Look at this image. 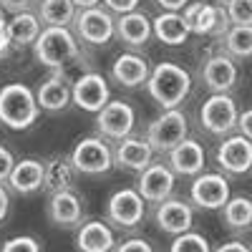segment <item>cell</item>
<instances>
[{"label":"cell","mask_w":252,"mask_h":252,"mask_svg":"<svg viewBox=\"0 0 252 252\" xmlns=\"http://www.w3.org/2000/svg\"><path fill=\"white\" fill-rule=\"evenodd\" d=\"M38 98L26 83H8L0 89V124L13 131H23L38 121Z\"/></svg>","instance_id":"cell-1"},{"label":"cell","mask_w":252,"mask_h":252,"mask_svg":"<svg viewBox=\"0 0 252 252\" xmlns=\"http://www.w3.org/2000/svg\"><path fill=\"white\" fill-rule=\"evenodd\" d=\"M146 89H149L152 98L159 106H164V111L179 109V103L187 98L189 89H192V78H189V73L182 66L164 61L159 66H154V71L149 73Z\"/></svg>","instance_id":"cell-2"},{"label":"cell","mask_w":252,"mask_h":252,"mask_svg":"<svg viewBox=\"0 0 252 252\" xmlns=\"http://www.w3.org/2000/svg\"><path fill=\"white\" fill-rule=\"evenodd\" d=\"M33 53L40 66L61 71L78 56V43L68 28H43L33 43Z\"/></svg>","instance_id":"cell-3"},{"label":"cell","mask_w":252,"mask_h":252,"mask_svg":"<svg viewBox=\"0 0 252 252\" xmlns=\"http://www.w3.org/2000/svg\"><path fill=\"white\" fill-rule=\"evenodd\" d=\"M184 139H187V116L179 109H166L146 129V141L157 152H172Z\"/></svg>","instance_id":"cell-4"},{"label":"cell","mask_w":252,"mask_h":252,"mask_svg":"<svg viewBox=\"0 0 252 252\" xmlns=\"http://www.w3.org/2000/svg\"><path fill=\"white\" fill-rule=\"evenodd\" d=\"M237 103L229 98L227 94H215V96H209L204 103H202V109H199V121L202 126L209 131V134H215V136H227V134H232L237 129Z\"/></svg>","instance_id":"cell-5"},{"label":"cell","mask_w":252,"mask_h":252,"mask_svg":"<svg viewBox=\"0 0 252 252\" xmlns=\"http://www.w3.org/2000/svg\"><path fill=\"white\" fill-rule=\"evenodd\" d=\"M73 28H76V35L89 46H106L116 33L114 18L109 15L106 8H98V5L78 10L76 20H73Z\"/></svg>","instance_id":"cell-6"},{"label":"cell","mask_w":252,"mask_h":252,"mask_svg":"<svg viewBox=\"0 0 252 252\" xmlns=\"http://www.w3.org/2000/svg\"><path fill=\"white\" fill-rule=\"evenodd\" d=\"M71 161L76 166V172H83V174H103V172L111 169L114 154H111V146L103 141V139L86 136V139H81L73 146Z\"/></svg>","instance_id":"cell-7"},{"label":"cell","mask_w":252,"mask_h":252,"mask_svg":"<svg viewBox=\"0 0 252 252\" xmlns=\"http://www.w3.org/2000/svg\"><path fill=\"white\" fill-rule=\"evenodd\" d=\"M134 124H136V114L126 101H109L106 106L96 114L98 131L103 136H109V139H116V141L129 136Z\"/></svg>","instance_id":"cell-8"},{"label":"cell","mask_w":252,"mask_h":252,"mask_svg":"<svg viewBox=\"0 0 252 252\" xmlns=\"http://www.w3.org/2000/svg\"><path fill=\"white\" fill-rule=\"evenodd\" d=\"M109 220L124 229H134L144 220V197L136 189H119L109 197Z\"/></svg>","instance_id":"cell-9"},{"label":"cell","mask_w":252,"mask_h":252,"mask_svg":"<svg viewBox=\"0 0 252 252\" xmlns=\"http://www.w3.org/2000/svg\"><path fill=\"white\" fill-rule=\"evenodd\" d=\"M71 89H73V103L78 109L91 111V114H98L111 101L106 78H103L101 73H83V76H78Z\"/></svg>","instance_id":"cell-10"},{"label":"cell","mask_w":252,"mask_h":252,"mask_svg":"<svg viewBox=\"0 0 252 252\" xmlns=\"http://www.w3.org/2000/svg\"><path fill=\"white\" fill-rule=\"evenodd\" d=\"M136 192L144 197V202L161 204L164 199H169L174 192V172L166 164H149L139 177V189Z\"/></svg>","instance_id":"cell-11"},{"label":"cell","mask_w":252,"mask_h":252,"mask_svg":"<svg viewBox=\"0 0 252 252\" xmlns=\"http://www.w3.org/2000/svg\"><path fill=\"white\" fill-rule=\"evenodd\" d=\"M217 164L229 174H245L252 169V141L245 136H227L217 149Z\"/></svg>","instance_id":"cell-12"},{"label":"cell","mask_w":252,"mask_h":252,"mask_svg":"<svg viewBox=\"0 0 252 252\" xmlns=\"http://www.w3.org/2000/svg\"><path fill=\"white\" fill-rule=\"evenodd\" d=\"M229 199V184L222 174H199L192 184V202L202 209H220Z\"/></svg>","instance_id":"cell-13"},{"label":"cell","mask_w":252,"mask_h":252,"mask_svg":"<svg viewBox=\"0 0 252 252\" xmlns=\"http://www.w3.org/2000/svg\"><path fill=\"white\" fill-rule=\"evenodd\" d=\"M35 98H38L40 109L61 111V109H66L68 103L73 101V89H71V83L66 81V76H63V71H53V76H48L38 86Z\"/></svg>","instance_id":"cell-14"},{"label":"cell","mask_w":252,"mask_h":252,"mask_svg":"<svg viewBox=\"0 0 252 252\" xmlns=\"http://www.w3.org/2000/svg\"><path fill=\"white\" fill-rule=\"evenodd\" d=\"M169 169L182 177H197L204 169V149L194 139H184L169 152Z\"/></svg>","instance_id":"cell-15"},{"label":"cell","mask_w":252,"mask_h":252,"mask_svg":"<svg viewBox=\"0 0 252 252\" xmlns=\"http://www.w3.org/2000/svg\"><path fill=\"white\" fill-rule=\"evenodd\" d=\"M152 157H154V149L149 146V141L131 139V136L121 139L114 152V161L121 169H129V172H144L152 164Z\"/></svg>","instance_id":"cell-16"},{"label":"cell","mask_w":252,"mask_h":252,"mask_svg":"<svg viewBox=\"0 0 252 252\" xmlns=\"http://www.w3.org/2000/svg\"><path fill=\"white\" fill-rule=\"evenodd\" d=\"M192 207L179 202V199H164L157 209V224L159 229H164V232L169 235H184L192 229Z\"/></svg>","instance_id":"cell-17"},{"label":"cell","mask_w":252,"mask_h":252,"mask_svg":"<svg viewBox=\"0 0 252 252\" xmlns=\"http://www.w3.org/2000/svg\"><path fill=\"white\" fill-rule=\"evenodd\" d=\"M46 182V164L38 159H20L13 166V174L8 184L15 189L18 194H33L38 192Z\"/></svg>","instance_id":"cell-18"},{"label":"cell","mask_w":252,"mask_h":252,"mask_svg":"<svg viewBox=\"0 0 252 252\" xmlns=\"http://www.w3.org/2000/svg\"><path fill=\"white\" fill-rule=\"evenodd\" d=\"M149 73H152L149 63L136 53H121L111 66L114 81H119L126 89H136V86H141V83H146L149 81Z\"/></svg>","instance_id":"cell-19"},{"label":"cell","mask_w":252,"mask_h":252,"mask_svg":"<svg viewBox=\"0 0 252 252\" xmlns=\"http://www.w3.org/2000/svg\"><path fill=\"white\" fill-rule=\"evenodd\" d=\"M204 83L209 91L215 94H227L237 83V66L227 56H215L204 63Z\"/></svg>","instance_id":"cell-20"},{"label":"cell","mask_w":252,"mask_h":252,"mask_svg":"<svg viewBox=\"0 0 252 252\" xmlns=\"http://www.w3.org/2000/svg\"><path fill=\"white\" fill-rule=\"evenodd\" d=\"M114 26H116V35L124 40L126 46H144L146 40L152 38L154 28H152V20L146 18L144 13H126V15H119V20H114Z\"/></svg>","instance_id":"cell-21"},{"label":"cell","mask_w":252,"mask_h":252,"mask_svg":"<svg viewBox=\"0 0 252 252\" xmlns=\"http://www.w3.org/2000/svg\"><path fill=\"white\" fill-rule=\"evenodd\" d=\"M76 247L78 252H111L114 250V232L106 222H86L81 224L76 235Z\"/></svg>","instance_id":"cell-22"},{"label":"cell","mask_w":252,"mask_h":252,"mask_svg":"<svg viewBox=\"0 0 252 252\" xmlns=\"http://www.w3.org/2000/svg\"><path fill=\"white\" fill-rule=\"evenodd\" d=\"M48 215H51V220L58 227H73L83 217L81 199L71 192V189H66V192H56V194H51V202H48Z\"/></svg>","instance_id":"cell-23"},{"label":"cell","mask_w":252,"mask_h":252,"mask_svg":"<svg viewBox=\"0 0 252 252\" xmlns=\"http://www.w3.org/2000/svg\"><path fill=\"white\" fill-rule=\"evenodd\" d=\"M157 38L161 40V43L166 46H182L184 40L189 38V33H192V28L187 26V20L182 18V13H161L154 23H152Z\"/></svg>","instance_id":"cell-24"},{"label":"cell","mask_w":252,"mask_h":252,"mask_svg":"<svg viewBox=\"0 0 252 252\" xmlns=\"http://www.w3.org/2000/svg\"><path fill=\"white\" fill-rule=\"evenodd\" d=\"M229 18L224 5H202V10L197 13L194 23H192V33L197 35H227L229 31Z\"/></svg>","instance_id":"cell-25"},{"label":"cell","mask_w":252,"mask_h":252,"mask_svg":"<svg viewBox=\"0 0 252 252\" xmlns=\"http://www.w3.org/2000/svg\"><path fill=\"white\" fill-rule=\"evenodd\" d=\"M5 31H8L10 43H15V46H33L43 28H40V18L33 15L31 10H26V13L13 15V20L8 23Z\"/></svg>","instance_id":"cell-26"},{"label":"cell","mask_w":252,"mask_h":252,"mask_svg":"<svg viewBox=\"0 0 252 252\" xmlns=\"http://www.w3.org/2000/svg\"><path fill=\"white\" fill-rule=\"evenodd\" d=\"M38 18L40 23H46V28H68L76 20V5L73 0H43Z\"/></svg>","instance_id":"cell-27"},{"label":"cell","mask_w":252,"mask_h":252,"mask_svg":"<svg viewBox=\"0 0 252 252\" xmlns=\"http://www.w3.org/2000/svg\"><path fill=\"white\" fill-rule=\"evenodd\" d=\"M73 174H76V166L71 161V157H53L46 164V189L51 194L56 192H66L73 184Z\"/></svg>","instance_id":"cell-28"},{"label":"cell","mask_w":252,"mask_h":252,"mask_svg":"<svg viewBox=\"0 0 252 252\" xmlns=\"http://www.w3.org/2000/svg\"><path fill=\"white\" fill-rule=\"evenodd\" d=\"M224 222L232 229H247L252 224V202L247 197H232L224 204Z\"/></svg>","instance_id":"cell-29"},{"label":"cell","mask_w":252,"mask_h":252,"mask_svg":"<svg viewBox=\"0 0 252 252\" xmlns=\"http://www.w3.org/2000/svg\"><path fill=\"white\" fill-rule=\"evenodd\" d=\"M227 51L237 58L252 56V26H232L227 31Z\"/></svg>","instance_id":"cell-30"},{"label":"cell","mask_w":252,"mask_h":252,"mask_svg":"<svg viewBox=\"0 0 252 252\" xmlns=\"http://www.w3.org/2000/svg\"><path fill=\"white\" fill-rule=\"evenodd\" d=\"M224 10L232 26H252V0H227Z\"/></svg>","instance_id":"cell-31"},{"label":"cell","mask_w":252,"mask_h":252,"mask_svg":"<svg viewBox=\"0 0 252 252\" xmlns=\"http://www.w3.org/2000/svg\"><path fill=\"white\" fill-rule=\"evenodd\" d=\"M169 252H212V250H209V242L202 235L189 229V232H184V235H177Z\"/></svg>","instance_id":"cell-32"},{"label":"cell","mask_w":252,"mask_h":252,"mask_svg":"<svg viewBox=\"0 0 252 252\" xmlns=\"http://www.w3.org/2000/svg\"><path fill=\"white\" fill-rule=\"evenodd\" d=\"M0 252H40V245L28 235H20V237H13V240L3 242Z\"/></svg>","instance_id":"cell-33"},{"label":"cell","mask_w":252,"mask_h":252,"mask_svg":"<svg viewBox=\"0 0 252 252\" xmlns=\"http://www.w3.org/2000/svg\"><path fill=\"white\" fill-rule=\"evenodd\" d=\"M13 166H15V159L10 154V149L5 146H0V184H5L13 174Z\"/></svg>","instance_id":"cell-34"},{"label":"cell","mask_w":252,"mask_h":252,"mask_svg":"<svg viewBox=\"0 0 252 252\" xmlns=\"http://www.w3.org/2000/svg\"><path fill=\"white\" fill-rule=\"evenodd\" d=\"M116 252H154V247L141 237H131V240H124L116 247Z\"/></svg>","instance_id":"cell-35"},{"label":"cell","mask_w":252,"mask_h":252,"mask_svg":"<svg viewBox=\"0 0 252 252\" xmlns=\"http://www.w3.org/2000/svg\"><path fill=\"white\" fill-rule=\"evenodd\" d=\"M103 5H106L111 13H116V15H126V13L136 10L139 0H103Z\"/></svg>","instance_id":"cell-36"},{"label":"cell","mask_w":252,"mask_h":252,"mask_svg":"<svg viewBox=\"0 0 252 252\" xmlns=\"http://www.w3.org/2000/svg\"><path fill=\"white\" fill-rule=\"evenodd\" d=\"M237 131H240V136L252 141V109H247L237 116Z\"/></svg>","instance_id":"cell-37"},{"label":"cell","mask_w":252,"mask_h":252,"mask_svg":"<svg viewBox=\"0 0 252 252\" xmlns=\"http://www.w3.org/2000/svg\"><path fill=\"white\" fill-rule=\"evenodd\" d=\"M31 3H33V0H0V8L13 13V15H18V13H26L31 8Z\"/></svg>","instance_id":"cell-38"},{"label":"cell","mask_w":252,"mask_h":252,"mask_svg":"<svg viewBox=\"0 0 252 252\" xmlns=\"http://www.w3.org/2000/svg\"><path fill=\"white\" fill-rule=\"evenodd\" d=\"M202 5H204V3H189V5L184 8L182 18L187 20V26H189V28H192V23H194V18H197V13L202 10Z\"/></svg>","instance_id":"cell-39"},{"label":"cell","mask_w":252,"mask_h":252,"mask_svg":"<svg viewBox=\"0 0 252 252\" xmlns=\"http://www.w3.org/2000/svg\"><path fill=\"white\" fill-rule=\"evenodd\" d=\"M157 3H159L161 8H166L169 13H177V10H182V8L189 5V0H157Z\"/></svg>","instance_id":"cell-40"},{"label":"cell","mask_w":252,"mask_h":252,"mask_svg":"<svg viewBox=\"0 0 252 252\" xmlns=\"http://www.w3.org/2000/svg\"><path fill=\"white\" fill-rule=\"evenodd\" d=\"M8 209H10V197H8V192H5V187L0 184V222L8 217Z\"/></svg>","instance_id":"cell-41"},{"label":"cell","mask_w":252,"mask_h":252,"mask_svg":"<svg viewBox=\"0 0 252 252\" xmlns=\"http://www.w3.org/2000/svg\"><path fill=\"white\" fill-rule=\"evenodd\" d=\"M215 252H250V247L242 245V242H237V240H232V242H224L222 247H217Z\"/></svg>","instance_id":"cell-42"},{"label":"cell","mask_w":252,"mask_h":252,"mask_svg":"<svg viewBox=\"0 0 252 252\" xmlns=\"http://www.w3.org/2000/svg\"><path fill=\"white\" fill-rule=\"evenodd\" d=\"M101 3V0H73V5L81 8V10H86V8H96Z\"/></svg>","instance_id":"cell-43"},{"label":"cell","mask_w":252,"mask_h":252,"mask_svg":"<svg viewBox=\"0 0 252 252\" xmlns=\"http://www.w3.org/2000/svg\"><path fill=\"white\" fill-rule=\"evenodd\" d=\"M0 26H3V8H0Z\"/></svg>","instance_id":"cell-44"},{"label":"cell","mask_w":252,"mask_h":252,"mask_svg":"<svg viewBox=\"0 0 252 252\" xmlns=\"http://www.w3.org/2000/svg\"><path fill=\"white\" fill-rule=\"evenodd\" d=\"M217 3H222V5H224V3H227V0H217Z\"/></svg>","instance_id":"cell-45"}]
</instances>
